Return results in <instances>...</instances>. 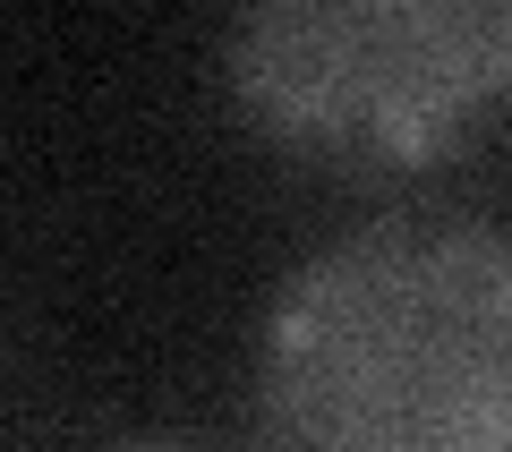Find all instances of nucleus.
Listing matches in <instances>:
<instances>
[{"instance_id": "obj_3", "label": "nucleus", "mask_w": 512, "mask_h": 452, "mask_svg": "<svg viewBox=\"0 0 512 452\" xmlns=\"http://www.w3.org/2000/svg\"><path fill=\"white\" fill-rule=\"evenodd\" d=\"M94 452H205V444H180V435H120V444H94Z\"/></svg>"}, {"instance_id": "obj_2", "label": "nucleus", "mask_w": 512, "mask_h": 452, "mask_svg": "<svg viewBox=\"0 0 512 452\" xmlns=\"http://www.w3.org/2000/svg\"><path fill=\"white\" fill-rule=\"evenodd\" d=\"M248 128L325 171H427L512 103V0H256L222 35Z\"/></svg>"}, {"instance_id": "obj_1", "label": "nucleus", "mask_w": 512, "mask_h": 452, "mask_svg": "<svg viewBox=\"0 0 512 452\" xmlns=\"http://www.w3.org/2000/svg\"><path fill=\"white\" fill-rule=\"evenodd\" d=\"M265 452H512V231L376 214L282 273L256 325Z\"/></svg>"}]
</instances>
